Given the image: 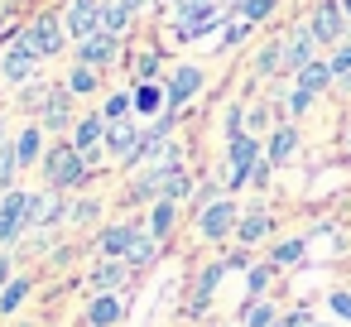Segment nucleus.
Here are the masks:
<instances>
[{"mask_svg":"<svg viewBox=\"0 0 351 327\" xmlns=\"http://www.w3.org/2000/svg\"><path fill=\"white\" fill-rule=\"evenodd\" d=\"M87 154L77 149V145H53L49 149V159H44V178H49V188L53 193H68V188H82L87 183Z\"/></svg>","mask_w":351,"mask_h":327,"instance_id":"obj_1","label":"nucleus"},{"mask_svg":"<svg viewBox=\"0 0 351 327\" xmlns=\"http://www.w3.org/2000/svg\"><path fill=\"white\" fill-rule=\"evenodd\" d=\"M29 106L39 111V125H49V130H68V125H73V92H68V87L34 82Z\"/></svg>","mask_w":351,"mask_h":327,"instance_id":"obj_2","label":"nucleus"},{"mask_svg":"<svg viewBox=\"0 0 351 327\" xmlns=\"http://www.w3.org/2000/svg\"><path fill=\"white\" fill-rule=\"evenodd\" d=\"M25 231H29V193L20 188L0 193V250H10Z\"/></svg>","mask_w":351,"mask_h":327,"instance_id":"obj_3","label":"nucleus"},{"mask_svg":"<svg viewBox=\"0 0 351 327\" xmlns=\"http://www.w3.org/2000/svg\"><path fill=\"white\" fill-rule=\"evenodd\" d=\"M236 221H241V212H236L231 197H212V202L197 212V231H202V241H212V245H221L226 236H236Z\"/></svg>","mask_w":351,"mask_h":327,"instance_id":"obj_4","label":"nucleus"},{"mask_svg":"<svg viewBox=\"0 0 351 327\" xmlns=\"http://www.w3.org/2000/svg\"><path fill=\"white\" fill-rule=\"evenodd\" d=\"M63 34H68V29H63V20H58V15H39L29 29H20V39H25V44H29L39 58L63 53Z\"/></svg>","mask_w":351,"mask_h":327,"instance_id":"obj_5","label":"nucleus"},{"mask_svg":"<svg viewBox=\"0 0 351 327\" xmlns=\"http://www.w3.org/2000/svg\"><path fill=\"white\" fill-rule=\"evenodd\" d=\"M226 159H231V169H226V188H241V183H250V169H255V159H260V145H255V135H231V145H226Z\"/></svg>","mask_w":351,"mask_h":327,"instance_id":"obj_6","label":"nucleus"},{"mask_svg":"<svg viewBox=\"0 0 351 327\" xmlns=\"http://www.w3.org/2000/svg\"><path fill=\"white\" fill-rule=\"evenodd\" d=\"M63 29L82 44L101 29V0H68V10H63Z\"/></svg>","mask_w":351,"mask_h":327,"instance_id":"obj_7","label":"nucleus"},{"mask_svg":"<svg viewBox=\"0 0 351 327\" xmlns=\"http://www.w3.org/2000/svg\"><path fill=\"white\" fill-rule=\"evenodd\" d=\"M217 25V0H178V39H197Z\"/></svg>","mask_w":351,"mask_h":327,"instance_id":"obj_8","label":"nucleus"},{"mask_svg":"<svg viewBox=\"0 0 351 327\" xmlns=\"http://www.w3.org/2000/svg\"><path fill=\"white\" fill-rule=\"evenodd\" d=\"M34 68H39V53L25 44V39H15L10 49H5V58H0V77H5V82H29L34 77Z\"/></svg>","mask_w":351,"mask_h":327,"instance_id":"obj_9","label":"nucleus"},{"mask_svg":"<svg viewBox=\"0 0 351 327\" xmlns=\"http://www.w3.org/2000/svg\"><path fill=\"white\" fill-rule=\"evenodd\" d=\"M313 53H317V34H313V25H293V34L284 39V73L308 68Z\"/></svg>","mask_w":351,"mask_h":327,"instance_id":"obj_10","label":"nucleus"},{"mask_svg":"<svg viewBox=\"0 0 351 327\" xmlns=\"http://www.w3.org/2000/svg\"><path fill=\"white\" fill-rule=\"evenodd\" d=\"M341 29H346L341 0H322V5L313 10V34H317V44H341Z\"/></svg>","mask_w":351,"mask_h":327,"instance_id":"obj_11","label":"nucleus"},{"mask_svg":"<svg viewBox=\"0 0 351 327\" xmlns=\"http://www.w3.org/2000/svg\"><path fill=\"white\" fill-rule=\"evenodd\" d=\"M197 92H202V68L183 63V68L173 73V82H169V111H183Z\"/></svg>","mask_w":351,"mask_h":327,"instance_id":"obj_12","label":"nucleus"},{"mask_svg":"<svg viewBox=\"0 0 351 327\" xmlns=\"http://www.w3.org/2000/svg\"><path fill=\"white\" fill-rule=\"evenodd\" d=\"M73 145L87 154V164L106 149V116H82L77 121V130H73Z\"/></svg>","mask_w":351,"mask_h":327,"instance_id":"obj_13","label":"nucleus"},{"mask_svg":"<svg viewBox=\"0 0 351 327\" xmlns=\"http://www.w3.org/2000/svg\"><path fill=\"white\" fill-rule=\"evenodd\" d=\"M140 236V226L135 221H116V226H106L101 236H97V250H101V260H125V250H130V241Z\"/></svg>","mask_w":351,"mask_h":327,"instance_id":"obj_14","label":"nucleus"},{"mask_svg":"<svg viewBox=\"0 0 351 327\" xmlns=\"http://www.w3.org/2000/svg\"><path fill=\"white\" fill-rule=\"evenodd\" d=\"M140 125L135 121H111L106 125V154H116V159H130L135 154V145H140Z\"/></svg>","mask_w":351,"mask_h":327,"instance_id":"obj_15","label":"nucleus"},{"mask_svg":"<svg viewBox=\"0 0 351 327\" xmlns=\"http://www.w3.org/2000/svg\"><path fill=\"white\" fill-rule=\"evenodd\" d=\"M125 279H130V265H125V260H101V265L87 274V289H92V293H116Z\"/></svg>","mask_w":351,"mask_h":327,"instance_id":"obj_16","label":"nucleus"},{"mask_svg":"<svg viewBox=\"0 0 351 327\" xmlns=\"http://www.w3.org/2000/svg\"><path fill=\"white\" fill-rule=\"evenodd\" d=\"M111 58H116V34H106V29H97L92 39L77 44V63H87V68H101Z\"/></svg>","mask_w":351,"mask_h":327,"instance_id":"obj_17","label":"nucleus"},{"mask_svg":"<svg viewBox=\"0 0 351 327\" xmlns=\"http://www.w3.org/2000/svg\"><path fill=\"white\" fill-rule=\"evenodd\" d=\"M269 226H274V217H269L265 202H260V207H250V212L236 221V241H241V245H260V241L269 236Z\"/></svg>","mask_w":351,"mask_h":327,"instance_id":"obj_18","label":"nucleus"},{"mask_svg":"<svg viewBox=\"0 0 351 327\" xmlns=\"http://www.w3.org/2000/svg\"><path fill=\"white\" fill-rule=\"evenodd\" d=\"M125 322V303L116 293H97L87 308V327H121Z\"/></svg>","mask_w":351,"mask_h":327,"instance_id":"obj_19","label":"nucleus"},{"mask_svg":"<svg viewBox=\"0 0 351 327\" xmlns=\"http://www.w3.org/2000/svg\"><path fill=\"white\" fill-rule=\"evenodd\" d=\"M39 154H44V125L34 121V125L20 130V140H15V159H20V169H34Z\"/></svg>","mask_w":351,"mask_h":327,"instance_id":"obj_20","label":"nucleus"},{"mask_svg":"<svg viewBox=\"0 0 351 327\" xmlns=\"http://www.w3.org/2000/svg\"><path fill=\"white\" fill-rule=\"evenodd\" d=\"M173 221H178V202L173 197H154V207H149V236L164 241L173 231Z\"/></svg>","mask_w":351,"mask_h":327,"instance_id":"obj_21","label":"nucleus"},{"mask_svg":"<svg viewBox=\"0 0 351 327\" xmlns=\"http://www.w3.org/2000/svg\"><path fill=\"white\" fill-rule=\"evenodd\" d=\"M327 87H332V68H327V63L313 58L308 68H298V92H308V97L317 101V92H327Z\"/></svg>","mask_w":351,"mask_h":327,"instance_id":"obj_22","label":"nucleus"},{"mask_svg":"<svg viewBox=\"0 0 351 327\" xmlns=\"http://www.w3.org/2000/svg\"><path fill=\"white\" fill-rule=\"evenodd\" d=\"M130 97H135V111H140V116H159V111L169 106V92H164L159 82H140Z\"/></svg>","mask_w":351,"mask_h":327,"instance_id":"obj_23","label":"nucleus"},{"mask_svg":"<svg viewBox=\"0 0 351 327\" xmlns=\"http://www.w3.org/2000/svg\"><path fill=\"white\" fill-rule=\"evenodd\" d=\"M293 149H298V130H293V125H279V130L269 135V154H265V159H269V164H289Z\"/></svg>","mask_w":351,"mask_h":327,"instance_id":"obj_24","label":"nucleus"},{"mask_svg":"<svg viewBox=\"0 0 351 327\" xmlns=\"http://www.w3.org/2000/svg\"><path fill=\"white\" fill-rule=\"evenodd\" d=\"M154 255H159V241H154L149 231H140V236L130 241V250H125V265H130V269H145V265H154Z\"/></svg>","mask_w":351,"mask_h":327,"instance_id":"obj_25","label":"nucleus"},{"mask_svg":"<svg viewBox=\"0 0 351 327\" xmlns=\"http://www.w3.org/2000/svg\"><path fill=\"white\" fill-rule=\"evenodd\" d=\"M221 274H226V260H217V265H207V269H202V279H197V289H193V303H188L193 313H202V308H207V298H212V289H217V279H221Z\"/></svg>","mask_w":351,"mask_h":327,"instance_id":"obj_26","label":"nucleus"},{"mask_svg":"<svg viewBox=\"0 0 351 327\" xmlns=\"http://www.w3.org/2000/svg\"><path fill=\"white\" fill-rule=\"evenodd\" d=\"M29 289H34V279H10L5 289H0V317H15L20 303L29 298Z\"/></svg>","mask_w":351,"mask_h":327,"instance_id":"obj_27","label":"nucleus"},{"mask_svg":"<svg viewBox=\"0 0 351 327\" xmlns=\"http://www.w3.org/2000/svg\"><path fill=\"white\" fill-rule=\"evenodd\" d=\"M130 15H135V10L125 5V0H111V5H101V29L121 39V34H125V25H130Z\"/></svg>","mask_w":351,"mask_h":327,"instance_id":"obj_28","label":"nucleus"},{"mask_svg":"<svg viewBox=\"0 0 351 327\" xmlns=\"http://www.w3.org/2000/svg\"><path fill=\"white\" fill-rule=\"evenodd\" d=\"M241 317H245V327H274V322H279V308H274L269 298H265V303H260V298H250Z\"/></svg>","mask_w":351,"mask_h":327,"instance_id":"obj_29","label":"nucleus"},{"mask_svg":"<svg viewBox=\"0 0 351 327\" xmlns=\"http://www.w3.org/2000/svg\"><path fill=\"white\" fill-rule=\"evenodd\" d=\"M255 73H265V77L284 73V39H279V44H265V49L255 53Z\"/></svg>","mask_w":351,"mask_h":327,"instance_id":"obj_30","label":"nucleus"},{"mask_svg":"<svg viewBox=\"0 0 351 327\" xmlns=\"http://www.w3.org/2000/svg\"><path fill=\"white\" fill-rule=\"evenodd\" d=\"M73 97H87V92H97V68H87V63H77L73 73H68V82H63Z\"/></svg>","mask_w":351,"mask_h":327,"instance_id":"obj_31","label":"nucleus"},{"mask_svg":"<svg viewBox=\"0 0 351 327\" xmlns=\"http://www.w3.org/2000/svg\"><path fill=\"white\" fill-rule=\"evenodd\" d=\"M274 274H279V265H274V260H265V265H250V279H245V293H250V298H260V293L269 289V279H274Z\"/></svg>","mask_w":351,"mask_h":327,"instance_id":"obj_32","label":"nucleus"},{"mask_svg":"<svg viewBox=\"0 0 351 327\" xmlns=\"http://www.w3.org/2000/svg\"><path fill=\"white\" fill-rule=\"evenodd\" d=\"M130 106H135V97H130V92H111V97H106V106H101L106 125H111V121H125V116H130Z\"/></svg>","mask_w":351,"mask_h":327,"instance_id":"obj_33","label":"nucleus"},{"mask_svg":"<svg viewBox=\"0 0 351 327\" xmlns=\"http://www.w3.org/2000/svg\"><path fill=\"white\" fill-rule=\"evenodd\" d=\"M303 245H308L303 236H289V241H279V245L269 250V260H274V265H293V260H303Z\"/></svg>","mask_w":351,"mask_h":327,"instance_id":"obj_34","label":"nucleus"},{"mask_svg":"<svg viewBox=\"0 0 351 327\" xmlns=\"http://www.w3.org/2000/svg\"><path fill=\"white\" fill-rule=\"evenodd\" d=\"M15 173H20V159H15V145H5L0 149V193L15 188Z\"/></svg>","mask_w":351,"mask_h":327,"instance_id":"obj_35","label":"nucleus"},{"mask_svg":"<svg viewBox=\"0 0 351 327\" xmlns=\"http://www.w3.org/2000/svg\"><path fill=\"white\" fill-rule=\"evenodd\" d=\"M68 217H73V226H92L101 217V202L97 197H77V207H68Z\"/></svg>","mask_w":351,"mask_h":327,"instance_id":"obj_36","label":"nucleus"},{"mask_svg":"<svg viewBox=\"0 0 351 327\" xmlns=\"http://www.w3.org/2000/svg\"><path fill=\"white\" fill-rule=\"evenodd\" d=\"M274 5H279V0H241V20H265V15H274Z\"/></svg>","mask_w":351,"mask_h":327,"instance_id":"obj_37","label":"nucleus"},{"mask_svg":"<svg viewBox=\"0 0 351 327\" xmlns=\"http://www.w3.org/2000/svg\"><path fill=\"white\" fill-rule=\"evenodd\" d=\"M327 68H332V77H346V73H351V44H346V39H341V44L332 49Z\"/></svg>","mask_w":351,"mask_h":327,"instance_id":"obj_38","label":"nucleus"},{"mask_svg":"<svg viewBox=\"0 0 351 327\" xmlns=\"http://www.w3.org/2000/svg\"><path fill=\"white\" fill-rule=\"evenodd\" d=\"M188 193H193V178H188V173L178 169V173H173V178L164 183V193H159V197H173V202H178V197H188Z\"/></svg>","mask_w":351,"mask_h":327,"instance_id":"obj_39","label":"nucleus"},{"mask_svg":"<svg viewBox=\"0 0 351 327\" xmlns=\"http://www.w3.org/2000/svg\"><path fill=\"white\" fill-rule=\"evenodd\" d=\"M327 308H332L341 322H351V293H346V289H332V293H327Z\"/></svg>","mask_w":351,"mask_h":327,"instance_id":"obj_40","label":"nucleus"},{"mask_svg":"<svg viewBox=\"0 0 351 327\" xmlns=\"http://www.w3.org/2000/svg\"><path fill=\"white\" fill-rule=\"evenodd\" d=\"M159 53H140V82H154V73H159Z\"/></svg>","mask_w":351,"mask_h":327,"instance_id":"obj_41","label":"nucleus"},{"mask_svg":"<svg viewBox=\"0 0 351 327\" xmlns=\"http://www.w3.org/2000/svg\"><path fill=\"white\" fill-rule=\"evenodd\" d=\"M269 169H274L269 159H255V169H250V183H255V188H265V183H269Z\"/></svg>","mask_w":351,"mask_h":327,"instance_id":"obj_42","label":"nucleus"},{"mask_svg":"<svg viewBox=\"0 0 351 327\" xmlns=\"http://www.w3.org/2000/svg\"><path fill=\"white\" fill-rule=\"evenodd\" d=\"M308 106H313V97H308V92H298V87H293V97H289V111H293V116H303V111H308Z\"/></svg>","mask_w":351,"mask_h":327,"instance_id":"obj_43","label":"nucleus"},{"mask_svg":"<svg viewBox=\"0 0 351 327\" xmlns=\"http://www.w3.org/2000/svg\"><path fill=\"white\" fill-rule=\"evenodd\" d=\"M10 279H15V260H10L5 250H0V289H5Z\"/></svg>","mask_w":351,"mask_h":327,"instance_id":"obj_44","label":"nucleus"},{"mask_svg":"<svg viewBox=\"0 0 351 327\" xmlns=\"http://www.w3.org/2000/svg\"><path fill=\"white\" fill-rule=\"evenodd\" d=\"M245 29H250V20H241V25H231V29H226V39H221V44H241V39H245Z\"/></svg>","mask_w":351,"mask_h":327,"instance_id":"obj_45","label":"nucleus"},{"mask_svg":"<svg viewBox=\"0 0 351 327\" xmlns=\"http://www.w3.org/2000/svg\"><path fill=\"white\" fill-rule=\"evenodd\" d=\"M0 149H5V121H0Z\"/></svg>","mask_w":351,"mask_h":327,"instance_id":"obj_46","label":"nucleus"},{"mask_svg":"<svg viewBox=\"0 0 351 327\" xmlns=\"http://www.w3.org/2000/svg\"><path fill=\"white\" fill-rule=\"evenodd\" d=\"M341 10H346V20H351V0H341Z\"/></svg>","mask_w":351,"mask_h":327,"instance_id":"obj_47","label":"nucleus"},{"mask_svg":"<svg viewBox=\"0 0 351 327\" xmlns=\"http://www.w3.org/2000/svg\"><path fill=\"white\" fill-rule=\"evenodd\" d=\"M308 327H332V322H308Z\"/></svg>","mask_w":351,"mask_h":327,"instance_id":"obj_48","label":"nucleus"},{"mask_svg":"<svg viewBox=\"0 0 351 327\" xmlns=\"http://www.w3.org/2000/svg\"><path fill=\"white\" fill-rule=\"evenodd\" d=\"M346 145H351V130H346Z\"/></svg>","mask_w":351,"mask_h":327,"instance_id":"obj_49","label":"nucleus"},{"mask_svg":"<svg viewBox=\"0 0 351 327\" xmlns=\"http://www.w3.org/2000/svg\"><path fill=\"white\" fill-rule=\"evenodd\" d=\"M20 327H29V322H20Z\"/></svg>","mask_w":351,"mask_h":327,"instance_id":"obj_50","label":"nucleus"},{"mask_svg":"<svg viewBox=\"0 0 351 327\" xmlns=\"http://www.w3.org/2000/svg\"><path fill=\"white\" fill-rule=\"evenodd\" d=\"M236 5H241V0H236Z\"/></svg>","mask_w":351,"mask_h":327,"instance_id":"obj_51","label":"nucleus"},{"mask_svg":"<svg viewBox=\"0 0 351 327\" xmlns=\"http://www.w3.org/2000/svg\"><path fill=\"white\" fill-rule=\"evenodd\" d=\"M173 5H178V0H173Z\"/></svg>","mask_w":351,"mask_h":327,"instance_id":"obj_52","label":"nucleus"}]
</instances>
